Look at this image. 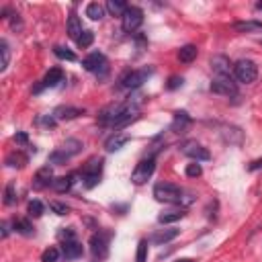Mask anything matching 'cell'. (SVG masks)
I'll return each instance as SVG.
<instances>
[{
    "mask_svg": "<svg viewBox=\"0 0 262 262\" xmlns=\"http://www.w3.org/2000/svg\"><path fill=\"white\" fill-rule=\"evenodd\" d=\"M80 150H82V142H78V139H66V142L60 146V148H56L54 152L49 154V158H47V162H51V164H66L70 158H74L76 154H80Z\"/></svg>",
    "mask_w": 262,
    "mask_h": 262,
    "instance_id": "obj_1",
    "label": "cell"
},
{
    "mask_svg": "<svg viewBox=\"0 0 262 262\" xmlns=\"http://www.w3.org/2000/svg\"><path fill=\"white\" fill-rule=\"evenodd\" d=\"M182 195H184V190L178 184H172V182H158L154 186V199L158 203H168V205L180 203Z\"/></svg>",
    "mask_w": 262,
    "mask_h": 262,
    "instance_id": "obj_2",
    "label": "cell"
},
{
    "mask_svg": "<svg viewBox=\"0 0 262 262\" xmlns=\"http://www.w3.org/2000/svg\"><path fill=\"white\" fill-rule=\"evenodd\" d=\"M258 76V68L252 60H238L234 64V78L242 84H252Z\"/></svg>",
    "mask_w": 262,
    "mask_h": 262,
    "instance_id": "obj_3",
    "label": "cell"
},
{
    "mask_svg": "<svg viewBox=\"0 0 262 262\" xmlns=\"http://www.w3.org/2000/svg\"><path fill=\"white\" fill-rule=\"evenodd\" d=\"M100 172H102V158H90L82 168V180L86 188H94L100 182Z\"/></svg>",
    "mask_w": 262,
    "mask_h": 262,
    "instance_id": "obj_4",
    "label": "cell"
},
{
    "mask_svg": "<svg viewBox=\"0 0 262 262\" xmlns=\"http://www.w3.org/2000/svg\"><path fill=\"white\" fill-rule=\"evenodd\" d=\"M156 170V160L154 158H144V160H139L137 166L133 168L131 172V182L133 184H144L152 178V174Z\"/></svg>",
    "mask_w": 262,
    "mask_h": 262,
    "instance_id": "obj_5",
    "label": "cell"
},
{
    "mask_svg": "<svg viewBox=\"0 0 262 262\" xmlns=\"http://www.w3.org/2000/svg\"><path fill=\"white\" fill-rule=\"evenodd\" d=\"M144 23V10L139 6H129L125 10V14L121 16V25H123V31L125 33H133L142 27Z\"/></svg>",
    "mask_w": 262,
    "mask_h": 262,
    "instance_id": "obj_6",
    "label": "cell"
},
{
    "mask_svg": "<svg viewBox=\"0 0 262 262\" xmlns=\"http://www.w3.org/2000/svg\"><path fill=\"white\" fill-rule=\"evenodd\" d=\"M211 92L221 94V96H236L238 86H236L232 76H215L211 80Z\"/></svg>",
    "mask_w": 262,
    "mask_h": 262,
    "instance_id": "obj_7",
    "label": "cell"
},
{
    "mask_svg": "<svg viewBox=\"0 0 262 262\" xmlns=\"http://www.w3.org/2000/svg\"><path fill=\"white\" fill-rule=\"evenodd\" d=\"M150 74H152V68L133 70V72H127L123 78H121V86H123V88H129V90L139 88V86H142V84L148 80Z\"/></svg>",
    "mask_w": 262,
    "mask_h": 262,
    "instance_id": "obj_8",
    "label": "cell"
},
{
    "mask_svg": "<svg viewBox=\"0 0 262 262\" xmlns=\"http://www.w3.org/2000/svg\"><path fill=\"white\" fill-rule=\"evenodd\" d=\"M180 150H182V154H184V156H188V158H193L195 162H201V160H209V158H211V154H209V150H207V148H203L199 142H195V139H188V142H184V144L180 146Z\"/></svg>",
    "mask_w": 262,
    "mask_h": 262,
    "instance_id": "obj_9",
    "label": "cell"
},
{
    "mask_svg": "<svg viewBox=\"0 0 262 262\" xmlns=\"http://www.w3.org/2000/svg\"><path fill=\"white\" fill-rule=\"evenodd\" d=\"M90 250L96 258H104L109 254V234L98 232L90 238Z\"/></svg>",
    "mask_w": 262,
    "mask_h": 262,
    "instance_id": "obj_10",
    "label": "cell"
},
{
    "mask_svg": "<svg viewBox=\"0 0 262 262\" xmlns=\"http://www.w3.org/2000/svg\"><path fill=\"white\" fill-rule=\"evenodd\" d=\"M82 66H84V70H88V72H98V70L107 72V58H104L100 51H92L90 56H86L82 60Z\"/></svg>",
    "mask_w": 262,
    "mask_h": 262,
    "instance_id": "obj_11",
    "label": "cell"
},
{
    "mask_svg": "<svg viewBox=\"0 0 262 262\" xmlns=\"http://www.w3.org/2000/svg\"><path fill=\"white\" fill-rule=\"evenodd\" d=\"M193 125V119L186 111H176L172 117V123H170V131L172 133H186L188 127Z\"/></svg>",
    "mask_w": 262,
    "mask_h": 262,
    "instance_id": "obj_12",
    "label": "cell"
},
{
    "mask_svg": "<svg viewBox=\"0 0 262 262\" xmlns=\"http://www.w3.org/2000/svg\"><path fill=\"white\" fill-rule=\"evenodd\" d=\"M129 142H131V135L115 131V133L107 139V142H104V150H107V152H119L121 148H123L125 144H129Z\"/></svg>",
    "mask_w": 262,
    "mask_h": 262,
    "instance_id": "obj_13",
    "label": "cell"
},
{
    "mask_svg": "<svg viewBox=\"0 0 262 262\" xmlns=\"http://www.w3.org/2000/svg\"><path fill=\"white\" fill-rule=\"evenodd\" d=\"M51 182H54V170H51V166L39 168L37 174H35V186H37V188H45Z\"/></svg>",
    "mask_w": 262,
    "mask_h": 262,
    "instance_id": "obj_14",
    "label": "cell"
},
{
    "mask_svg": "<svg viewBox=\"0 0 262 262\" xmlns=\"http://www.w3.org/2000/svg\"><path fill=\"white\" fill-rule=\"evenodd\" d=\"M211 68H213V72L215 76H230V60L225 58V56H213L211 58Z\"/></svg>",
    "mask_w": 262,
    "mask_h": 262,
    "instance_id": "obj_15",
    "label": "cell"
},
{
    "mask_svg": "<svg viewBox=\"0 0 262 262\" xmlns=\"http://www.w3.org/2000/svg\"><path fill=\"white\" fill-rule=\"evenodd\" d=\"M62 254L66 260H74L78 256H82V244H78L76 240H68L62 244Z\"/></svg>",
    "mask_w": 262,
    "mask_h": 262,
    "instance_id": "obj_16",
    "label": "cell"
},
{
    "mask_svg": "<svg viewBox=\"0 0 262 262\" xmlns=\"http://www.w3.org/2000/svg\"><path fill=\"white\" fill-rule=\"evenodd\" d=\"M180 234V230H176V228H168V230H160V232H156L154 236H152V242L156 244V246H164V244H168V242H172L174 238H176Z\"/></svg>",
    "mask_w": 262,
    "mask_h": 262,
    "instance_id": "obj_17",
    "label": "cell"
},
{
    "mask_svg": "<svg viewBox=\"0 0 262 262\" xmlns=\"http://www.w3.org/2000/svg\"><path fill=\"white\" fill-rule=\"evenodd\" d=\"M80 115H84V109H78V107H58L54 111V117L58 121H70V119H76Z\"/></svg>",
    "mask_w": 262,
    "mask_h": 262,
    "instance_id": "obj_18",
    "label": "cell"
},
{
    "mask_svg": "<svg viewBox=\"0 0 262 262\" xmlns=\"http://www.w3.org/2000/svg\"><path fill=\"white\" fill-rule=\"evenodd\" d=\"M186 217V209L180 207V209H170V211H164L162 215H158V223H174V221H180Z\"/></svg>",
    "mask_w": 262,
    "mask_h": 262,
    "instance_id": "obj_19",
    "label": "cell"
},
{
    "mask_svg": "<svg viewBox=\"0 0 262 262\" xmlns=\"http://www.w3.org/2000/svg\"><path fill=\"white\" fill-rule=\"evenodd\" d=\"M64 80V72H62V70L60 68H51L49 70V72L45 74V78H43V86H45V88H56V86L60 84Z\"/></svg>",
    "mask_w": 262,
    "mask_h": 262,
    "instance_id": "obj_20",
    "label": "cell"
},
{
    "mask_svg": "<svg viewBox=\"0 0 262 262\" xmlns=\"http://www.w3.org/2000/svg\"><path fill=\"white\" fill-rule=\"evenodd\" d=\"M82 31H84V29H82V25H80V19L72 12V14L68 16V37L74 39V41H78V37H80Z\"/></svg>",
    "mask_w": 262,
    "mask_h": 262,
    "instance_id": "obj_21",
    "label": "cell"
},
{
    "mask_svg": "<svg viewBox=\"0 0 262 262\" xmlns=\"http://www.w3.org/2000/svg\"><path fill=\"white\" fill-rule=\"evenodd\" d=\"M197 56H199V49H197V45H184V47H180V51H178V60L182 62V64H190V62H195L197 60Z\"/></svg>",
    "mask_w": 262,
    "mask_h": 262,
    "instance_id": "obj_22",
    "label": "cell"
},
{
    "mask_svg": "<svg viewBox=\"0 0 262 262\" xmlns=\"http://www.w3.org/2000/svg\"><path fill=\"white\" fill-rule=\"evenodd\" d=\"M234 29L240 33H256V31H262V23L260 21H238L234 23Z\"/></svg>",
    "mask_w": 262,
    "mask_h": 262,
    "instance_id": "obj_23",
    "label": "cell"
},
{
    "mask_svg": "<svg viewBox=\"0 0 262 262\" xmlns=\"http://www.w3.org/2000/svg\"><path fill=\"white\" fill-rule=\"evenodd\" d=\"M27 162H29V158H27L23 152H12V154L6 156V164L10 168H23Z\"/></svg>",
    "mask_w": 262,
    "mask_h": 262,
    "instance_id": "obj_24",
    "label": "cell"
},
{
    "mask_svg": "<svg viewBox=\"0 0 262 262\" xmlns=\"http://www.w3.org/2000/svg\"><path fill=\"white\" fill-rule=\"evenodd\" d=\"M223 137L228 144H234V146H240L242 144V131L238 127H223Z\"/></svg>",
    "mask_w": 262,
    "mask_h": 262,
    "instance_id": "obj_25",
    "label": "cell"
},
{
    "mask_svg": "<svg viewBox=\"0 0 262 262\" xmlns=\"http://www.w3.org/2000/svg\"><path fill=\"white\" fill-rule=\"evenodd\" d=\"M127 8H129V6L123 2V0H109V2H107V10H109L113 16H123Z\"/></svg>",
    "mask_w": 262,
    "mask_h": 262,
    "instance_id": "obj_26",
    "label": "cell"
},
{
    "mask_svg": "<svg viewBox=\"0 0 262 262\" xmlns=\"http://www.w3.org/2000/svg\"><path fill=\"white\" fill-rule=\"evenodd\" d=\"M72 176H60V178H54V182H51V188L56 190V193H66V190H70V186H72Z\"/></svg>",
    "mask_w": 262,
    "mask_h": 262,
    "instance_id": "obj_27",
    "label": "cell"
},
{
    "mask_svg": "<svg viewBox=\"0 0 262 262\" xmlns=\"http://www.w3.org/2000/svg\"><path fill=\"white\" fill-rule=\"evenodd\" d=\"M86 16H88V19H92V21H100L102 16H104V6L98 4V2L88 4V6H86Z\"/></svg>",
    "mask_w": 262,
    "mask_h": 262,
    "instance_id": "obj_28",
    "label": "cell"
},
{
    "mask_svg": "<svg viewBox=\"0 0 262 262\" xmlns=\"http://www.w3.org/2000/svg\"><path fill=\"white\" fill-rule=\"evenodd\" d=\"M12 225H14V230L19 232V234H23V236H33V232H35L33 223L29 219H14Z\"/></svg>",
    "mask_w": 262,
    "mask_h": 262,
    "instance_id": "obj_29",
    "label": "cell"
},
{
    "mask_svg": "<svg viewBox=\"0 0 262 262\" xmlns=\"http://www.w3.org/2000/svg\"><path fill=\"white\" fill-rule=\"evenodd\" d=\"M0 54H2V62H0V72H4V70L8 68V62H10V47L8 43L2 39L0 41Z\"/></svg>",
    "mask_w": 262,
    "mask_h": 262,
    "instance_id": "obj_30",
    "label": "cell"
},
{
    "mask_svg": "<svg viewBox=\"0 0 262 262\" xmlns=\"http://www.w3.org/2000/svg\"><path fill=\"white\" fill-rule=\"evenodd\" d=\"M92 41H94V33H92V31H88V29H84V31L80 33V37H78V41H76V43H78V47H82V49H84V47H90V45H92Z\"/></svg>",
    "mask_w": 262,
    "mask_h": 262,
    "instance_id": "obj_31",
    "label": "cell"
},
{
    "mask_svg": "<svg viewBox=\"0 0 262 262\" xmlns=\"http://www.w3.org/2000/svg\"><path fill=\"white\" fill-rule=\"evenodd\" d=\"M135 262H148V240H139L137 244V254Z\"/></svg>",
    "mask_w": 262,
    "mask_h": 262,
    "instance_id": "obj_32",
    "label": "cell"
},
{
    "mask_svg": "<svg viewBox=\"0 0 262 262\" xmlns=\"http://www.w3.org/2000/svg\"><path fill=\"white\" fill-rule=\"evenodd\" d=\"M54 54H56L60 60H68V62H74V60H76L74 51H70L68 47H62V45H56V47H54Z\"/></svg>",
    "mask_w": 262,
    "mask_h": 262,
    "instance_id": "obj_33",
    "label": "cell"
},
{
    "mask_svg": "<svg viewBox=\"0 0 262 262\" xmlns=\"http://www.w3.org/2000/svg\"><path fill=\"white\" fill-rule=\"evenodd\" d=\"M58 258H60V250L54 248V246H49V248L41 254V262H58Z\"/></svg>",
    "mask_w": 262,
    "mask_h": 262,
    "instance_id": "obj_34",
    "label": "cell"
},
{
    "mask_svg": "<svg viewBox=\"0 0 262 262\" xmlns=\"http://www.w3.org/2000/svg\"><path fill=\"white\" fill-rule=\"evenodd\" d=\"M29 215L31 217H41L43 215V203L41 201H31L29 203Z\"/></svg>",
    "mask_w": 262,
    "mask_h": 262,
    "instance_id": "obj_35",
    "label": "cell"
},
{
    "mask_svg": "<svg viewBox=\"0 0 262 262\" xmlns=\"http://www.w3.org/2000/svg\"><path fill=\"white\" fill-rule=\"evenodd\" d=\"M201 174H203V168H201L199 162H193V164L186 166V176H188V178H199Z\"/></svg>",
    "mask_w": 262,
    "mask_h": 262,
    "instance_id": "obj_36",
    "label": "cell"
},
{
    "mask_svg": "<svg viewBox=\"0 0 262 262\" xmlns=\"http://www.w3.org/2000/svg\"><path fill=\"white\" fill-rule=\"evenodd\" d=\"M16 203V195H14V182H8L6 190H4V205H14Z\"/></svg>",
    "mask_w": 262,
    "mask_h": 262,
    "instance_id": "obj_37",
    "label": "cell"
},
{
    "mask_svg": "<svg viewBox=\"0 0 262 262\" xmlns=\"http://www.w3.org/2000/svg\"><path fill=\"white\" fill-rule=\"evenodd\" d=\"M49 209H51V211H54L56 215H68V213H70V207L64 205V203H58V201L49 203Z\"/></svg>",
    "mask_w": 262,
    "mask_h": 262,
    "instance_id": "obj_38",
    "label": "cell"
},
{
    "mask_svg": "<svg viewBox=\"0 0 262 262\" xmlns=\"http://www.w3.org/2000/svg\"><path fill=\"white\" fill-rule=\"evenodd\" d=\"M182 82H184L182 76H170V78H168V84H166V88H168V90H176L178 86H182Z\"/></svg>",
    "mask_w": 262,
    "mask_h": 262,
    "instance_id": "obj_39",
    "label": "cell"
},
{
    "mask_svg": "<svg viewBox=\"0 0 262 262\" xmlns=\"http://www.w3.org/2000/svg\"><path fill=\"white\" fill-rule=\"evenodd\" d=\"M60 238H62L64 242H68V240H74V230H72V228H64V230L60 232Z\"/></svg>",
    "mask_w": 262,
    "mask_h": 262,
    "instance_id": "obj_40",
    "label": "cell"
},
{
    "mask_svg": "<svg viewBox=\"0 0 262 262\" xmlns=\"http://www.w3.org/2000/svg\"><path fill=\"white\" fill-rule=\"evenodd\" d=\"M14 142H16V144H23V146H25V144L29 142V135H27V133H23V131H19V133L14 135Z\"/></svg>",
    "mask_w": 262,
    "mask_h": 262,
    "instance_id": "obj_41",
    "label": "cell"
},
{
    "mask_svg": "<svg viewBox=\"0 0 262 262\" xmlns=\"http://www.w3.org/2000/svg\"><path fill=\"white\" fill-rule=\"evenodd\" d=\"M250 170H258V168H262V158H258V160H254L250 166H248Z\"/></svg>",
    "mask_w": 262,
    "mask_h": 262,
    "instance_id": "obj_42",
    "label": "cell"
},
{
    "mask_svg": "<svg viewBox=\"0 0 262 262\" xmlns=\"http://www.w3.org/2000/svg\"><path fill=\"white\" fill-rule=\"evenodd\" d=\"M8 232H10V230H8V223L4 221V223H2V238H8Z\"/></svg>",
    "mask_w": 262,
    "mask_h": 262,
    "instance_id": "obj_43",
    "label": "cell"
},
{
    "mask_svg": "<svg viewBox=\"0 0 262 262\" xmlns=\"http://www.w3.org/2000/svg\"><path fill=\"white\" fill-rule=\"evenodd\" d=\"M176 262H197V260H193V258H178Z\"/></svg>",
    "mask_w": 262,
    "mask_h": 262,
    "instance_id": "obj_44",
    "label": "cell"
},
{
    "mask_svg": "<svg viewBox=\"0 0 262 262\" xmlns=\"http://www.w3.org/2000/svg\"><path fill=\"white\" fill-rule=\"evenodd\" d=\"M256 8H258V10H262V2H258V4H256Z\"/></svg>",
    "mask_w": 262,
    "mask_h": 262,
    "instance_id": "obj_45",
    "label": "cell"
},
{
    "mask_svg": "<svg viewBox=\"0 0 262 262\" xmlns=\"http://www.w3.org/2000/svg\"><path fill=\"white\" fill-rule=\"evenodd\" d=\"M260 43H262V39H260Z\"/></svg>",
    "mask_w": 262,
    "mask_h": 262,
    "instance_id": "obj_46",
    "label": "cell"
}]
</instances>
